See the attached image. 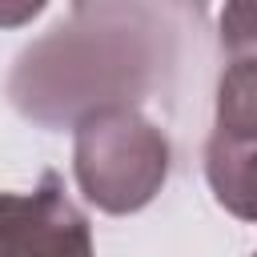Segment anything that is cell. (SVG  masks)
I'll return each mask as SVG.
<instances>
[{
    "mask_svg": "<svg viewBox=\"0 0 257 257\" xmlns=\"http://www.w3.org/2000/svg\"><path fill=\"white\" fill-rule=\"evenodd\" d=\"M221 44L229 56L257 52V4H229L221 12Z\"/></svg>",
    "mask_w": 257,
    "mask_h": 257,
    "instance_id": "6",
    "label": "cell"
},
{
    "mask_svg": "<svg viewBox=\"0 0 257 257\" xmlns=\"http://www.w3.org/2000/svg\"><path fill=\"white\" fill-rule=\"evenodd\" d=\"M217 137L257 141V52L233 56L217 84Z\"/></svg>",
    "mask_w": 257,
    "mask_h": 257,
    "instance_id": "5",
    "label": "cell"
},
{
    "mask_svg": "<svg viewBox=\"0 0 257 257\" xmlns=\"http://www.w3.org/2000/svg\"><path fill=\"white\" fill-rule=\"evenodd\" d=\"M205 177L233 217L257 221V141H233V137H209L205 149Z\"/></svg>",
    "mask_w": 257,
    "mask_h": 257,
    "instance_id": "4",
    "label": "cell"
},
{
    "mask_svg": "<svg viewBox=\"0 0 257 257\" xmlns=\"http://www.w3.org/2000/svg\"><path fill=\"white\" fill-rule=\"evenodd\" d=\"M40 12V4H20V8H0V24H20V20H32Z\"/></svg>",
    "mask_w": 257,
    "mask_h": 257,
    "instance_id": "7",
    "label": "cell"
},
{
    "mask_svg": "<svg viewBox=\"0 0 257 257\" xmlns=\"http://www.w3.org/2000/svg\"><path fill=\"white\" fill-rule=\"evenodd\" d=\"M161 28L153 8H72L68 20L20 56L8 92L40 124H80L88 112L124 104V92L145 88L157 60L149 32Z\"/></svg>",
    "mask_w": 257,
    "mask_h": 257,
    "instance_id": "1",
    "label": "cell"
},
{
    "mask_svg": "<svg viewBox=\"0 0 257 257\" xmlns=\"http://www.w3.org/2000/svg\"><path fill=\"white\" fill-rule=\"evenodd\" d=\"M253 257H257V253H253Z\"/></svg>",
    "mask_w": 257,
    "mask_h": 257,
    "instance_id": "8",
    "label": "cell"
},
{
    "mask_svg": "<svg viewBox=\"0 0 257 257\" xmlns=\"http://www.w3.org/2000/svg\"><path fill=\"white\" fill-rule=\"evenodd\" d=\"M0 257H92L88 221L56 173L32 193H0Z\"/></svg>",
    "mask_w": 257,
    "mask_h": 257,
    "instance_id": "3",
    "label": "cell"
},
{
    "mask_svg": "<svg viewBox=\"0 0 257 257\" xmlns=\"http://www.w3.org/2000/svg\"><path fill=\"white\" fill-rule=\"evenodd\" d=\"M72 169L100 213H137L169 177V141L133 104H108L76 124Z\"/></svg>",
    "mask_w": 257,
    "mask_h": 257,
    "instance_id": "2",
    "label": "cell"
}]
</instances>
